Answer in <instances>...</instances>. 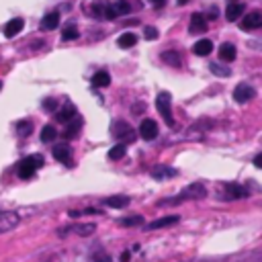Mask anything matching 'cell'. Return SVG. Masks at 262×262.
Returning <instances> with one entry per match:
<instances>
[{
  "label": "cell",
  "mask_w": 262,
  "mask_h": 262,
  "mask_svg": "<svg viewBox=\"0 0 262 262\" xmlns=\"http://www.w3.org/2000/svg\"><path fill=\"white\" fill-rule=\"evenodd\" d=\"M207 16H209V18H217V8H211Z\"/></svg>",
  "instance_id": "f35d334b"
},
{
  "label": "cell",
  "mask_w": 262,
  "mask_h": 262,
  "mask_svg": "<svg viewBox=\"0 0 262 262\" xmlns=\"http://www.w3.org/2000/svg\"><path fill=\"white\" fill-rule=\"evenodd\" d=\"M129 203H131V199L125 194H117V196H108V199H104V205L113 207V209H125Z\"/></svg>",
  "instance_id": "2e32d148"
},
{
  "label": "cell",
  "mask_w": 262,
  "mask_h": 262,
  "mask_svg": "<svg viewBox=\"0 0 262 262\" xmlns=\"http://www.w3.org/2000/svg\"><path fill=\"white\" fill-rule=\"evenodd\" d=\"M106 18H117V12H115V8H113V4H108V6H104V12H102Z\"/></svg>",
  "instance_id": "e575fe53"
},
{
  "label": "cell",
  "mask_w": 262,
  "mask_h": 262,
  "mask_svg": "<svg viewBox=\"0 0 262 262\" xmlns=\"http://www.w3.org/2000/svg\"><path fill=\"white\" fill-rule=\"evenodd\" d=\"M80 33H78V29H76V25H68L64 31H62V37H64V41H72V39H76Z\"/></svg>",
  "instance_id": "f546056e"
},
{
  "label": "cell",
  "mask_w": 262,
  "mask_h": 262,
  "mask_svg": "<svg viewBox=\"0 0 262 262\" xmlns=\"http://www.w3.org/2000/svg\"><path fill=\"white\" fill-rule=\"evenodd\" d=\"M140 136L146 142H154L158 138V123L154 119H144L140 125Z\"/></svg>",
  "instance_id": "52a82bcc"
},
{
  "label": "cell",
  "mask_w": 262,
  "mask_h": 262,
  "mask_svg": "<svg viewBox=\"0 0 262 262\" xmlns=\"http://www.w3.org/2000/svg\"><path fill=\"white\" fill-rule=\"evenodd\" d=\"M236 56H238V52H236V46H232V43H224L220 48V60L222 62H234Z\"/></svg>",
  "instance_id": "d6986e66"
},
{
  "label": "cell",
  "mask_w": 262,
  "mask_h": 262,
  "mask_svg": "<svg viewBox=\"0 0 262 262\" xmlns=\"http://www.w3.org/2000/svg\"><path fill=\"white\" fill-rule=\"evenodd\" d=\"M23 27H25V20L23 18H10L8 20V23L4 25V29H2V33H4V37H14V35H18L20 31H23Z\"/></svg>",
  "instance_id": "5bb4252c"
},
{
  "label": "cell",
  "mask_w": 262,
  "mask_h": 262,
  "mask_svg": "<svg viewBox=\"0 0 262 262\" xmlns=\"http://www.w3.org/2000/svg\"><path fill=\"white\" fill-rule=\"evenodd\" d=\"M111 131H113V136L117 140H121V142H134V138H136L134 127H131L129 123H125V121H115Z\"/></svg>",
  "instance_id": "5b68a950"
},
{
  "label": "cell",
  "mask_w": 262,
  "mask_h": 262,
  "mask_svg": "<svg viewBox=\"0 0 262 262\" xmlns=\"http://www.w3.org/2000/svg\"><path fill=\"white\" fill-rule=\"evenodd\" d=\"M144 35H146V39H158V29H154V27H146Z\"/></svg>",
  "instance_id": "836d02e7"
},
{
  "label": "cell",
  "mask_w": 262,
  "mask_h": 262,
  "mask_svg": "<svg viewBox=\"0 0 262 262\" xmlns=\"http://www.w3.org/2000/svg\"><path fill=\"white\" fill-rule=\"evenodd\" d=\"M43 108H46V111H56V108H58V100L56 98L43 100Z\"/></svg>",
  "instance_id": "d6a6232c"
},
{
  "label": "cell",
  "mask_w": 262,
  "mask_h": 262,
  "mask_svg": "<svg viewBox=\"0 0 262 262\" xmlns=\"http://www.w3.org/2000/svg\"><path fill=\"white\" fill-rule=\"evenodd\" d=\"M138 43V35L136 33H123L119 39H117V46L121 50H129V48H134Z\"/></svg>",
  "instance_id": "ffe728a7"
},
{
  "label": "cell",
  "mask_w": 262,
  "mask_h": 262,
  "mask_svg": "<svg viewBox=\"0 0 262 262\" xmlns=\"http://www.w3.org/2000/svg\"><path fill=\"white\" fill-rule=\"evenodd\" d=\"M18 224V215L12 211H0V234H6L14 230Z\"/></svg>",
  "instance_id": "ba28073f"
},
{
  "label": "cell",
  "mask_w": 262,
  "mask_h": 262,
  "mask_svg": "<svg viewBox=\"0 0 262 262\" xmlns=\"http://www.w3.org/2000/svg\"><path fill=\"white\" fill-rule=\"evenodd\" d=\"M156 108L160 111V115L164 117V121L172 127L174 125V117H172V98L168 92H160L156 98Z\"/></svg>",
  "instance_id": "277c9868"
},
{
  "label": "cell",
  "mask_w": 262,
  "mask_h": 262,
  "mask_svg": "<svg viewBox=\"0 0 262 262\" xmlns=\"http://www.w3.org/2000/svg\"><path fill=\"white\" fill-rule=\"evenodd\" d=\"M76 117V106L74 104H66L64 108H60V111H58V115H56V119L60 121V123H68V121H72Z\"/></svg>",
  "instance_id": "e0dca14e"
},
{
  "label": "cell",
  "mask_w": 262,
  "mask_h": 262,
  "mask_svg": "<svg viewBox=\"0 0 262 262\" xmlns=\"http://www.w3.org/2000/svg\"><path fill=\"white\" fill-rule=\"evenodd\" d=\"M58 25H60V12H50V14H46L41 18V31H54V29H58Z\"/></svg>",
  "instance_id": "9a60e30c"
},
{
  "label": "cell",
  "mask_w": 262,
  "mask_h": 262,
  "mask_svg": "<svg viewBox=\"0 0 262 262\" xmlns=\"http://www.w3.org/2000/svg\"><path fill=\"white\" fill-rule=\"evenodd\" d=\"M207 196V188L203 182H192L188 184L180 194H176L174 199H166V201H160V207H172V205H180L182 201H188V199H203Z\"/></svg>",
  "instance_id": "6da1fadb"
},
{
  "label": "cell",
  "mask_w": 262,
  "mask_h": 262,
  "mask_svg": "<svg viewBox=\"0 0 262 262\" xmlns=\"http://www.w3.org/2000/svg\"><path fill=\"white\" fill-rule=\"evenodd\" d=\"M94 260H96V262H111V258H108L106 254H100V252L94 254Z\"/></svg>",
  "instance_id": "d590c367"
},
{
  "label": "cell",
  "mask_w": 262,
  "mask_h": 262,
  "mask_svg": "<svg viewBox=\"0 0 262 262\" xmlns=\"http://www.w3.org/2000/svg\"><path fill=\"white\" fill-rule=\"evenodd\" d=\"M254 96H256V90L252 88L250 84H246V82L238 84V86H236V90H234V98H236V102H240V104H244V102L252 100Z\"/></svg>",
  "instance_id": "8992f818"
},
{
  "label": "cell",
  "mask_w": 262,
  "mask_h": 262,
  "mask_svg": "<svg viewBox=\"0 0 262 262\" xmlns=\"http://www.w3.org/2000/svg\"><path fill=\"white\" fill-rule=\"evenodd\" d=\"M121 260L127 262V260H129V252H123V254H121Z\"/></svg>",
  "instance_id": "ab89813d"
},
{
  "label": "cell",
  "mask_w": 262,
  "mask_h": 262,
  "mask_svg": "<svg viewBox=\"0 0 262 262\" xmlns=\"http://www.w3.org/2000/svg\"><path fill=\"white\" fill-rule=\"evenodd\" d=\"M240 27H242L244 31H254V29L262 27V14H260V12H248V14L242 18Z\"/></svg>",
  "instance_id": "8fae6325"
},
{
  "label": "cell",
  "mask_w": 262,
  "mask_h": 262,
  "mask_svg": "<svg viewBox=\"0 0 262 262\" xmlns=\"http://www.w3.org/2000/svg\"><path fill=\"white\" fill-rule=\"evenodd\" d=\"M207 16L201 14V12H192L190 16V25H188V33L192 35H199V33H205L207 31Z\"/></svg>",
  "instance_id": "9c48e42d"
},
{
  "label": "cell",
  "mask_w": 262,
  "mask_h": 262,
  "mask_svg": "<svg viewBox=\"0 0 262 262\" xmlns=\"http://www.w3.org/2000/svg\"><path fill=\"white\" fill-rule=\"evenodd\" d=\"M242 12H244V4L234 2V4L228 6V10H226V18H228V20H238L240 16H242Z\"/></svg>",
  "instance_id": "603a6c76"
},
{
  "label": "cell",
  "mask_w": 262,
  "mask_h": 262,
  "mask_svg": "<svg viewBox=\"0 0 262 262\" xmlns=\"http://www.w3.org/2000/svg\"><path fill=\"white\" fill-rule=\"evenodd\" d=\"M188 2V0H178V4H186Z\"/></svg>",
  "instance_id": "60d3db41"
},
{
  "label": "cell",
  "mask_w": 262,
  "mask_h": 262,
  "mask_svg": "<svg viewBox=\"0 0 262 262\" xmlns=\"http://www.w3.org/2000/svg\"><path fill=\"white\" fill-rule=\"evenodd\" d=\"M178 222H180L178 215H166V217H160V220L148 224L146 230H148V232H152V230H162V228H168V226H176Z\"/></svg>",
  "instance_id": "7c38bea8"
},
{
  "label": "cell",
  "mask_w": 262,
  "mask_h": 262,
  "mask_svg": "<svg viewBox=\"0 0 262 262\" xmlns=\"http://www.w3.org/2000/svg\"><path fill=\"white\" fill-rule=\"evenodd\" d=\"M43 164H46V158H43L41 154H31L27 158H23L18 164H16V174H18V178H33L35 176V172L39 168H43Z\"/></svg>",
  "instance_id": "7a4b0ae2"
},
{
  "label": "cell",
  "mask_w": 262,
  "mask_h": 262,
  "mask_svg": "<svg viewBox=\"0 0 262 262\" xmlns=\"http://www.w3.org/2000/svg\"><path fill=\"white\" fill-rule=\"evenodd\" d=\"M222 190V199L226 201H232V199H246V196H250L248 188L242 186V184H236V182H226L220 186Z\"/></svg>",
  "instance_id": "3957f363"
},
{
  "label": "cell",
  "mask_w": 262,
  "mask_h": 262,
  "mask_svg": "<svg viewBox=\"0 0 262 262\" xmlns=\"http://www.w3.org/2000/svg\"><path fill=\"white\" fill-rule=\"evenodd\" d=\"M150 2H152V4H154L156 8H162V6L166 4V0H150Z\"/></svg>",
  "instance_id": "74e56055"
},
{
  "label": "cell",
  "mask_w": 262,
  "mask_h": 262,
  "mask_svg": "<svg viewBox=\"0 0 262 262\" xmlns=\"http://www.w3.org/2000/svg\"><path fill=\"white\" fill-rule=\"evenodd\" d=\"M108 84H111V76H108V72L100 70V72H96L92 76V86H94V88H104V86H108Z\"/></svg>",
  "instance_id": "7402d4cb"
},
{
  "label": "cell",
  "mask_w": 262,
  "mask_h": 262,
  "mask_svg": "<svg viewBox=\"0 0 262 262\" xmlns=\"http://www.w3.org/2000/svg\"><path fill=\"white\" fill-rule=\"evenodd\" d=\"M54 158L66 166H72V148L68 144H58L54 148Z\"/></svg>",
  "instance_id": "30bf717a"
},
{
  "label": "cell",
  "mask_w": 262,
  "mask_h": 262,
  "mask_svg": "<svg viewBox=\"0 0 262 262\" xmlns=\"http://www.w3.org/2000/svg\"><path fill=\"white\" fill-rule=\"evenodd\" d=\"M192 52H194L196 56H209V54L213 52V43H211L209 39H201V41H196V43H194Z\"/></svg>",
  "instance_id": "44dd1931"
},
{
  "label": "cell",
  "mask_w": 262,
  "mask_h": 262,
  "mask_svg": "<svg viewBox=\"0 0 262 262\" xmlns=\"http://www.w3.org/2000/svg\"><path fill=\"white\" fill-rule=\"evenodd\" d=\"M125 152H127L125 144H117V146H113L111 150H108V158H111V160H121L125 156Z\"/></svg>",
  "instance_id": "4316f807"
},
{
  "label": "cell",
  "mask_w": 262,
  "mask_h": 262,
  "mask_svg": "<svg viewBox=\"0 0 262 262\" xmlns=\"http://www.w3.org/2000/svg\"><path fill=\"white\" fill-rule=\"evenodd\" d=\"M56 138H58V131H56L54 125H46V127H43V131H41V142L43 144H52Z\"/></svg>",
  "instance_id": "d4e9b609"
},
{
  "label": "cell",
  "mask_w": 262,
  "mask_h": 262,
  "mask_svg": "<svg viewBox=\"0 0 262 262\" xmlns=\"http://www.w3.org/2000/svg\"><path fill=\"white\" fill-rule=\"evenodd\" d=\"M209 70L215 74V76H222V78H228L232 74V70L228 68V66H222V64H211Z\"/></svg>",
  "instance_id": "83f0119b"
},
{
  "label": "cell",
  "mask_w": 262,
  "mask_h": 262,
  "mask_svg": "<svg viewBox=\"0 0 262 262\" xmlns=\"http://www.w3.org/2000/svg\"><path fill=\"white\" fill-rule=\"evenodd\" d=\"M162 60L168 64V66H174V68H178V66L182 64V58L178 52H164L162 54Z\"/></svg>",
  "instance_id": "cb8c5ba5"
},
{
  "label": "cell",
  "mask_w": 262,
  "mask_h": 262,
  "mask_svg": "<svg viewBox=\"0 0 262 262\" xmlns=\"http://www.w3.org/2000/svg\"><path fill=\"white\" fill-rule=\"evenodd\" d=\"M82 127V119L80 117H74L72 121H68V125H66V131H64V138L66 140H72L78 136V131Z\"/></svg>",
  "instance_id": "ac0fdd59"
},
{
  "label": "cell",
  "mask_w": 262,
  "mask_h": 262,
  "mask_svg": "<svg viewBox=\"0 0 262 262\" xmlns=\"http://www.w3.org/2000/svg\"><path fill=\"white\" fill-rule=\"evenodd\" d=\"M113 8H115L117 16H121V14H129V12H131V4L125 2V0H119V2H115Z\"/></svg>",
  "instance_id": "4dcf8cb0"
},
{
  "label": "cell",
  "mask_w": 262,
  "mask_h": 262,
  "mask_svg": "<svg viewBox=\"0 0 262 262\" xmlns=\"http://www.w3.org/2000/svg\"><path fill=\"white\" fill-rule=\"evenodd\" d=\"M254 166H256V168H260V170H262V152H260V154H258V156H256V158H254Z\"/></svg>",
  "instance_id": "8d00e7d4"
},
{
  "label": "cell",
  "mask_w": 262,
  "mask_h": 262,
  "mask_svg": "<svg viewBox=\"0 0 262 262\" xmlns=\"http://www.w3.org/2000/svg\"><path fill=\"white\" fill-rule=\"evenodd\" d=\"M0 90H2V82H0Z\"/></svg>",
  "instance_id": "b9f144b4"
},
{
  "label": "cell",
  "mask_w": 262,
  "mask_h": 262,
  "mask_svg": "<svg viewBox=\"0 0 262 262\" xmlns=\"http://www.w3.org/2000/svg\"><path fill=\"white\" fill-rule=\"evenodd\" d=\"M16 129H18V136H20V138H29L31 131H33V123H31V121H18Z\"/></svg>",
  "instance_id": "f1b7e54d"
},
{
  "label": "cell",
  "mask_w": 262,
  "mask_h": 262,
  "mask_svg": "<svg viewBox=\"0 0 262 262\" xmlns=\"http://www.w3.org/2000/svg\"><path fill=\"white\" fill-rule=\"evenodd\" d=\"M121 226L125 228H136V226H142L144 224V217L142 215H131V217H123V220H119Z\"/></svg>",
  "instance_id": "484cf974"
},
{
  "label": "cell",
  "mask_w": 262,
  "mask_h": 262,
  "mask_svg": "<svg viewBox=\"0 0 262 262\" xmlns=\"http://www.w3.org/2000/svg\"><path fill=\"white\" fill-rule=\"evenodd\" d=\"M150 174L154 176L156 180H164V178H170V176H176V168H170V166H166V164H158V166H154L150 170Z\"/></svg>",
  "instance_id": "4fadbf2b"
},
{
  "label": "cell",
  "mask_w": 262,
  "mask_h": 262,
  "mask_svg": "<svg viewBox=\"0 0 262 262\" xmlns=\"http://www.w3.org/2000/svg\"><path fill=\"white\" fill-rule=\"evenodd\" d=\"M94 230H96V228H94L92 224H88V226H78V228H76V234H80V236H90Z\"/></svg>",
  "instance_id": "1f68e13d"
}]
</instances>
